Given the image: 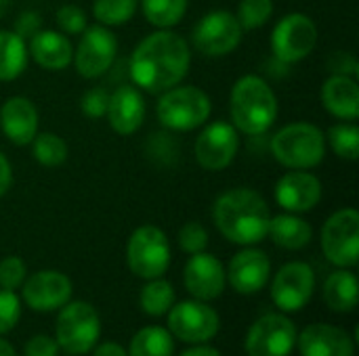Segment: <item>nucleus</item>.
<instances>
[{"instance_id": "aec40b11", "label": "nucleus", "mask_w": 359, "mask_h": 356, "mask_svg": "<svg viewBox=\"0 0 359 356\" xmlns=\"http://www.w3.org/2000/svg\"><path fill=\"white\" fill-rule=\"evenodd\" d=\"M269 275H271V262L267 254L255 248L238 252L231 258L229 271H227V279L231 287L244 296L261 292L265 283L269 281Z\"/></svg>"}, {"instance_id": "5701e85b", "label": "nucleus", "mask_w": 359, "mask_h": 356, "mask_svg": "<svg viewBox=\"0 0 359 356\" xmlns=\"http://www.w3.org/2000/svg\"><path fill=\"white\" fill-rule=\"evenodd\" d=\"M29 40H32L29 42L32 59L48 71L65 69L74 61V46H72L69 38L59 31L40 29Z\"/></svg>"}, {"instance_id": "ea45409f", "label": "nucleus", "mask_w": 359, "mask_h": 356, "mask_svg": "<svg viewBox=\"0 0 359 356\" xmlns=\"http://www.w3.org/2000/svg\"><path fill=\"white\" fill-rule=\"evenodd\" d=\"M42 27V17L36 13V10H25L19 15V19L15 21V34L21 38V40H27L32 38L34 34H38Z\"/></svg>"}, {"instance_id": "393cba45", "label": "nucleus", "mask_w": 359, "mask_h": 356, "mask_svg": "<svg viewBox=\"0 0 359 356\" xmlns=\"http://www.w3.org/2000/svg\"><path fill=\"white\" fill-rule=\"evenodd\" d=\"M267 235L276 245L284 250H303L311 243L313 229L307 220L294 214H280V216H271Z\"/></svg>"}, {"instance_id": "f704fd0d", "label": "nucleus", "mask_w": 359, "mask_h": 356, "mask_svg": "<svg viewBox=\"0 0 359 356\" xmlns=\"http://www.w3.org/2000/svg\"><path fill=\"white\" fill-rule=\"evenodd\" d=\"M179 245L187 254H200L208 245V233L200 222H187L179 231Z\"/></svg>"}, {"instance_id": "58836bf2", "label": "nucleus", "mask_w": 359, "mask_h": 356, "mask_svg": "<svg viewBox=\"0 0 359 356\" xmlns=\"http://www.w3.org/2000/svg\"><path fill=\"white\" fill-rule=\"evenodd\" d=\"M57 23L65 34H82L86 25V15L76 4H65L57 10Z\"/></svg>"}, {"instance_id": "a211bd4d", "label": "nucleus", "mask_w": 359, "mask_h": 356, "mask_svg": "<svg viewBox=\"0 0 359 356\" xmlns=\"http://www.w3.org/2000/svg\"><path fill=\"white\" fill-rule=\"evenodd\" d=\"M183 279L187 292L198 300H215L225 290V269L212 254H191Z\"/></svg>"}, {"instance_id": "4468645a", "label": "nucleus", "mask_w": 359, "mask_h": 356, "mask_svg": "<svg viewBox=\"0 0 359 356\" xmlns=\"http://www.w3.org/2000/svg\"><path fill=\"white\" fill-rule=\"evenodd\" d=\"M238 149L240 136L236 126L227 122H212L196 141V159L204 170L219 172L236 159Z\"/></svg>"}, {"instance_id": "7c9ffc66", "label": "nucleus", "mask_w": 359, "mask_h": 356, "mask_svg": "<svg viewBox=\"0 0 359 356\" xmlns=\"http://www.w3.org/2000/svg\"><path fill=\"white\" fill-rule=\"evenodd\" d=\"M175 304V290L164 279H149V283L141 290V308L151 315L160 317L168 313Z\"/></svg>"}, {"instance_id": "412c9836", "label": "nucleus", "mask_w": 359, "mask_h": 356, "mask_svg": "<svg viewBox=\"0 0 359 356\" xmlns=\"http://www.w3.org/2000/svg\"><path fill=\"white\" fill-rule=\"evenodd\" d=\"M0 128L13 145H29L38 134V111L25 97H11L0 107Z\"/></svg>"}, {"instance_id": "72a5a7b5", "label": "nucleus", "mask_w": 359, "mask_h": 356, "mask_svg": "<svg viewBox=\"0 0 359 356\" xmlns=\"http://www.w3.org/2000/svg\"><path fill=\"white\" fill-rule=\"evenodd\" d=\"M273 15V0H240L236 19L240 21L242 29H257L263 27Z\"/></svg>"}, {"instance_id": "4c0bfd02", "label": "nucleus", "mask_w": 359, "mask_h": 356, "mask_svg": "<svg viewBox=\"0 0 359 356\" xmlns=\"http://www.w3.org/2000/svg\"><path fill=\"white\" fill-rule=\"evenodd\" d=\"M21 315V302L11 290L0 287V334L11 332Z\"/></svg>"}, {"instance_id": "c85d7f7f", "label": "nucleus", "mask_w": 359, "mask_h": 356, "mask_svg": "<svg viewBox=\"0 0 359 356\" xmlns=\"http://www.w3.org/2000/svg\"><path fill=\"white\" fill-rule=\"evenodd\" d=\"M141 6L145 19L151 25L168 29L183 19L187 10V0H141Z\"/></svg>"}, {"instance_id": "cd10ccee", "label": "nucleus", "mask_w": 359, "mask_h": 356, "mask_svg": "<svg viewBox=\"0 0 359 356\" xmlns=\"http://www.w3.org/2000/svg\"><path fill=\"white\" fill-rule=\"evenodd\" d=\"M172 336L162 327H145L130 342V356H172Z\"/></svg>"}, {"instance_id": "9d476101", "label": "nucleus", "mask_w": 359, "mask_h": 356, "mask_svg": "<svg viewBox=\"0 0 359 356\" xmlns=\"http://www.w3.org/2000/svg\"><path fill=\"white\" fill-rule=\"evenodd\" d=\"M194 46L208 57L233 52L242 42V25L229 10H212L204 15L191 36Z\"/></svg>"}, {"instance_id": "e433bc0d", "label": "nucleus", "mask_w": 359, "mask_h": 356, "mask_svg": "<svg viewBox=\"0 0 359 356\" xmlns=\"http://www.w3.org/2000/svg\"><path fill=\"white\" fill-rule=\"evenodd\" d=\"M25 279V264L17 256H6L0 262V287L15 292L17 287L23 285Z\"/></svg>"}, {"instance_id": "ddd939ff", "label": "nucleus", "mask_w": 359, "mask_h": 356, "mask_svg": "<svg viewBox=\"0 0 359 356\" xmlns=\"http://www.w3.org/2000/svg\"><path fill=\"white\" fill-rule=\"evenodd\" d=\"M168 329L170 336L187 342L202 344L217 336L219 332V315L204 302L187 300L168 311Z\"/></svg>"}, {"instance_id": "49530a36", "label": "nucleus", "mask_w": 359, "mask_h": 356, "mask_svg": "<svg viewBox=\"0 0 359 356\" xmlns=\"http://www.w3.org/2000/svg\"><path fill=\"white\" fill-rule=\"evenodd\" d=\"M0 356H17V355H15V350H13V346H11L8 342L0 340Z\"/></svg>"}, {"instance_id": "f257e3e1", "label": "nucleus", "mask_w": 359, "mask_h": 356, "mask_svg": "<svg viewBox=\"0 0 359 356\" xmlns=\"http://www.w3.org/2000/svg\"><path fill=\"white\" fill-rule=\"evenodd\" d=\"M191 63L189 44L175 31L158 29L143 38L130 55V78L137 88L162 94L187 76Z\"/></svg>"}, {"instance_id": "39448f33", "label": "nucleus", "mask_w": 359, "mask_h": 356, "mask_svg": "<svg viewBox=\"0 0 359 356\" xmlns=\"http://www.w3.org/2000/svg\"><path fill=\"white\" fill-rule=\"evenodd\" d=\"M212 111L210 97L198 86H172L162 92L156 113L162 126L179 132L194 130L208 122Z\"/></svg>"}, {"instance_id": "a19ab883", "label": "nucleus", "mask_w": 359, "mask_h": 356, "mask_svg": "<svg viewBox=\"0 0 359 356\" xmlns=\"http://www.w3.org/2000/svg\"><path fill=\"white\" fill-rule=\"evenodd\" d=\"M57 350H59L57 340L48 336H36L27 342L25 356H57Z\"/></svg>"}, {"instance_id": "f8f14e48", "label": "nucleus", "mask_w": 359, "mask_h": 356, "mask_svg": "<svg viewBox=\"0 0 359 356\" xmlns=\"http://www.w3.org/2000/svg\"><path fill=\"white\" fill-rule=\"evenodd\" d=\"M297 344V327L284 315H265L246 336L248 356H288Z\"/></svg>"}, {"instance_id": "c9c22d12", "label": "nucleus", "mask_w": 359, "mask_h": 356, "mask_svg": "<svg viewBox=\"0 0 359 356\" xmlns=\"http://www.w3.org/2000/svg\"><path fill=\"white\" fill-rule=\"evenodd\" d=\"M107 103H109V92L103 86H95L88 88L82 97V113L90 120H101L107 111Z\"/></svg>"}, {"instance_id": "dca6fc26", "label": "nucleus", "mask_w": 359, "mask_h": 356, "mask_svg": "<svg viewBox=\"0 0 359 356\" xmlns=\"http://www.w3.org/2000/svg\"><path fill=\"white\" fill-rule=\"evenodd\" d=\"M273 195L276 201L290 214L309 212L322 199V183L311 172L290 170L278 180Z\"/></svg>"}, {"instance_id": "bb28decb", "label": "nucleus", "mask_w": 359, "mask_h": 356, "mask_svg": "<svg viewBox=\"0 0 359 356\" xmlns=\"http://www.w3.org/2000/svg\"><path fill=\"white\" fill-rule=\"evenodd\" d=\"M27 46L15 31L0 29V82L19 78L27 67Z\"/></svg>"}, {"instance_id": "37998d69", "label": "nucleus", "mask_w": 359, "mask_h": 356, "mask_svg": "<svg viewBox=\"0 0 359 356\" xmlns=\"http://www.w3.org/2000/svg\"><path fill=\"white\" fill-rule=\"evenodd\" d=\"M11 185H13V170L4 153H0V197L11 189Z\"/></svg>"}, {"instance_id": "79ce46f5", "label": "nucleus", "mask_w": 359, "mask_h": 356, "mask_svg": "<svg viewBox=\"0 0 359 356\" xmlns=\"http://www.w3.org/2000/svg\"><path fill=\"white\" fill-rule=\"evenodd\" d=\"M328 67L332 73H339V76H351L353 78L358 73V61L349 52H334L328 59Z\"/></svg>"}, {"instance_id": "1a4fd4ad", "label": "nucleus", "mask_w": 359, "mask_h": 356, "mask_svg": "<svg viewBox=\"0 0 359 356\" xmlns=\"http://www.w3.org/2000/svg\"><path fill=\"white\" fill-rule=\"evenodd\" d=\"M97 311L86 302L67 304L57 319V344L69 355H86L99 340Z\"/></svg>"}, {"instance_id": "7ed1b4c3", "label": "nucleus", "mask_w": 359, "mask_h": 356, "mask_svg": "<svg viewBox=\"0 0 359 356\" xmlns=\"http://www.w3.org/2000/svg\"><path fill=\"white\" fill-rule=\"evenodd\" d=\"M231 120L236 130L248 136L265 134L278 118V97L271 86L250 73L242 76L231 88Z\"/></svg>"}, {"instance_id": "de8ad7c7", "label": "nucleus", "mask_w": 359, "mask_h": 356, "mask_svg": "<svg viewBox=\"0 0 359 356\" xmlns=\"http://www.w3.org/2000/svg\"><path fill=\"white\" fill-rule=\"evenodd\" d=\"M8 6H11V0H0V19H2V15L8 10Z\"/></svg>"}, {"instance_id": "4be33fe9", "label": "nucleus", "mask_w": 359, "mask_h": 356, "mask_svg": "<svg viewBox=\"0 0 359 356\" xmlns=\"http://www.w3.org/2000/svg\"><path fill=\"white\" fill-rule=\"evenodd\" d=\"M299 350L303 356H353L355 346L349 334L337 325L316 323L299 336Z\"/></svg>"}, {"instance_id": "c756f323", "label": "nucleus", "mask_w": 359, "mask_h": 356, "mask_svg": "<svg viewBox=\"0 0 359 356\" xmlns=\"http://www.w3.org/2000/svg\"><path fill=\"white\" fill-rule=\"evenodd\" d=\"M32 155L40 166L57 168L67 159V145L53 132H40L32 141Z\"/></svg>"}, {"instance_id": "a18cd8bd", "label": "nucleus", "mask_w": 359, "mask_h": 356, "mask_svg": "<svg viewBox=\"0 0 359 356\" xmlns=\"http://www.w3.org/2000/svg\"><path fill=\"white\" fill-rule=\"evenodd\" d=\"M181 356H221L219 350L210 348V346H196V348H189L185 350Z\"/></svg>"}, {"instance_id": "473e14b6", "label": "nucleus", "mask_w": 359, "mask_h": 356, "mask_svg": "<svg viewBox=\"0 0 359 356\" xmlns=\"http://www.w3.org/2000/svg\"><path fill=\"white\" fill-rule=\"evenodd\" d=\"M328 143L332 151L349 162L359 157V128L355 124H337L328 130Z\"/></svg>"}, {"instance_id": "0eeeda50", "label": "nucleus", "mask_w": 359, "mask_h": 356, "mask_svg": "<svg viewBox=\"0 0 359 356\" xmlns=\"http://www.w3.org/2000/svg\"><path fill=\"white\" fill-rule=\"evenodd\" d=\"M322 250L326 258L341 266L353 269L359 260V212L345 208L334 212L322 227Z\"/></svg>"}, {"instance_id": "2eb2a0df", "label": "nucleus", "mask_w": 359, "mask_h": 356, "mask_svg": "<svg viewBox=\"0 0 359 356\" xmlns=\"http://www.w3.org/2000/svg\"><path fill=\"white\" fill-rule=\"evenodd\" d=\"M316 275L305 262H290L282 266L271 283V300L284 313L301 311L313 296Z\"/></svg>"}, {"instance_id": "a878e982", "label": "nucleus", "mask_w": 359, "mask_h": 356, "mask_svg": "<svg viewBox=\"0 0 359 356\" xmlns=\"http://www.w3.org/2000/svg\"><path fill=\"white\" fill-rule=\"evenodd\" d=\"M324 302L334 313H351L358 306V279L351 271H337L326 279Z\"/></svg>"}, {"instance_id": "c03bdc74", "label": "nucleus", "mask_w": 359, "mask_h": 356, "mask_svg": "<svg viewBox=\"0 0 359 356\" xmlns=\"http://www.w3.org/2000/svg\"><path fill=\"white\" fill-rule=\"evenodd\" d=\"M93 356H128L124 353V348L120 346V344H116V342H105V344H101L97 350H95V355Z\"/></svg>"}, {"instance_id": "2f4dec72", "label": "nucleus", "mask_w": 359, "mask_h": 356, "mask_svg": "<svg viewBox=\"0 0 359 356\" xmlns=\"http://www.w3.org/2000/svg\"><path fill=\"white\" fill-rule=\"evenodd\" d=\"M137 6L139 0H95L93 15L101 25L114 27V25L128 23L137 13Z\"/></svg>"}, {"instance_id": "f03ea898", "label": "nucleus", "mask_w": 359, "mask_h": 356, "mask_svg": "<svg viewBox=\"0 0 359 356\" xmlns=\"http://www.w3.org/2000/svg\"><path fill=\"white\" fill-rule=\"evenodd\" d=\"M221 235L238 245H255L267 237L271 212L267 201L252 189H231L217 197L212 208Z\"/></svg>"}, {"instance_id": "6e6552de", "label": "nucleus", "mask_w": 359, "mask_h": 356, "mask_svg": "<svg viewBox=\"0 0 359 356\" xmlns=\"http://www.w3.org/2000/svg\"><path fill=\"white\" fill-rule=\"evenodd\" d=\"M318 44V27L305 13L282 17L271 31V52L282 63H299L313 52Z\"/></svg>"}, {"instance_id": "423d86ee", "label": "nucleus", "mask_w": 359, "mask_h": 356, "mask_svg": "<svg viewBox=\"0 0 359 356\" xmlns=\"http://www.w3.org/2000/svg\"><path fill=\"white\" fill-rule=\"evenodd\" d=\"M126 260L130 271L141 279H158L170 264V243L162 229L154 225L139 227L126 248Z\"/></svg>"}, {"instance_id": "9b49d317", "label": "nucleus", "mask_w": 359, "mask_h": 356, "mask_svg": "<svg viewBox=\"0 0 359 356\" xmlns=\"http://www.w3.org/2000/svg\"><path fill=\"white\" fill-rule=\"evenodd\" d=\"M118 40L105 25H90L82 31V40L74 52L76 69L82 78H101L116 61Z\"/></svg>"}, {"instance_id": "b1692460", "label": "nucleus", "mask_w": 359, "mask_h": 356, "mask_svg": "<svg viewBox=\"0 0 359 356\" xmlns=\"http://www.w3.org/2000/svg\"><path fill=\"white\" fill-rule=\"evenodd\" d=\"M322 105L334 118L355 120L359 115V86L351 76H330L320 92Z\"/></svg>"}, {"instance_id": "20e7f679", "label": "nucleus", "mask_w": 359, "mask_h": 356, "mask_svg": "<svg viewBox=\"0 0 359 356\" xmlns=\"http://www.w3.org/2000/svg\"><path fill=\"white\" fill-rule=\"evenodd\" d=\"M273 157L290 170H309L322 164L326 155L324 132L307 122L284 126L271 138Z\"/></svg>"}, {"instance_id": "6ab92c4d", "label": "nucleus", "mask_w": 359, "mask_h": 356, "mask_svg": "<svg viewBox=\"0 0 359 356\" xmlns=\"http://www.w3.org/2000/svg\"><path fill=\"white\" fill-rule=\"evenodd\" d=\"M109 126L122 136L135 134L145 122V99L137 86L122 84L109 94L107 111Z\"/></svg>"}, {"instance_id": "f3484780", "label": "nucleus", "mask_w": 359, "mask_h": 356, "mask_svg": "<svg viewBox=\"0 0 359 356\" xmlns=\"http://www.w3.org/2000/svg\"><path fill=\"white\" fill-rule=\"evenodd\" d=\"M72 281L57 271H40L23 285V300L32 311L48 313L69 302Z\"/></svg>"}]
</instances>
